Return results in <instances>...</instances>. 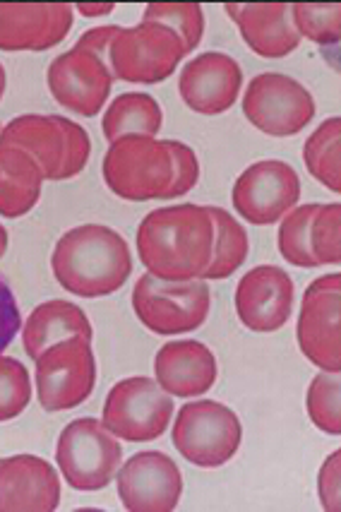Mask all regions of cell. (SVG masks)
Listing matches in <instances>:
<instances>
[{
	"label": "cell",
	"mask_w": 341,
	"mask_h": 512,
	"mask_svg": "<svg viewBox=\"0 0 341 512\" xmlns=\"http://www.w3.org/2000/svg\"><path fill=\"white\" fill-rule=\"evenodd\" d=\"M101 174L111 193L121 200H178L197 186L200 162L185 142L125 135L111 142Z\"/></svg>",
	"instance_id": "obj_1"
},
{
	"label": "cell",
	"mask_w": 341,
	"mask_h": 512,
	"mask_svg": "<svg viewBox=\"0 0 341 512\" xmlns=\"http://www.w3.org/2000/svg\"><path fill=\"white\" fill-rule=\"evenodd\" d=\"M214 219L205 205L181 202L149 212L137 229V255L164 282L202 279L214 258Z\"/></svg>",
	"instance_id": "obj_2"
},
{
	"label": "cell",
	"mask_w": 341,
	"mask_h": 512,
	"mask_svg": "<svg viewBox=\"0 0 341 512\" xmlns=\"http://www.w3.org/2000/svg\"><path fill=\"white\" fill-rule=\"evenodd\" d=\"M56 282L82 299H104L123 289L133 275L128 241L104 224H82L65 231L51 255Z\"/></svg>",
	"instance_id": "obj_3"
},
{
	"label": "cell",
	"mask_w": 341,
	"mask_h": 512,
	"mask_svg": "<svg viewBox=\"0 0 341 512\" xmlns=\"http://www.w3.org/2000/svg\"><path fill=\"white\" fill-rule=\"evenodd\" d=\"M0 145L25 150L39 164L44 181H68L85 171L92 140L80 123L65 116L25 113L0 130Z\"/></svg>",
	"instance_id": "obj_4"
},
{
	"label": "cell",
	"mask_w": 341,
	"mask_h": 512,
	"mask_svg": "<svg viewBox=\"0 0 341 512\" xmlns=\"http://www.w3.org/2000/svg\"><path fill=\"white\" fill-rule=\"evenodd\" d=\"M133 311L154 335H188L205 325L212 308V291L207 279L164 282L145 272L135 282Z\"/></svg>",
	"instance_id": "obj_5"
},
{
	"label": "cell",
	"mask_w": 341,
	"mask_h": 512,
	"mask_svg": "<svg viewBox=\"0 0 341 512\" xmlns=\"http://www.w3.org/2000/svg\"><path fill=\"white\" fill-rule=\"evenodd\" d=\"M173 448L200 469H219L236 457L243 440L238 414L214 400L188 402L178 409L171 431Z\"/></svg>",
	"instance_id": "obj_6"
},
{
	"label": "cell",
	"mask_w": 341,
	"mask_h": 512,
	"mask_svg": "<svg viewBox=\"0 0 341 512\" xmlns=\"http://www.w3.org/2000/svg\"><path fill=\"white\" fill-rule=\"evenodd\" d=\"M56 462L75 491H104L123 464V448L101 421H70L58 436Z\"/></svg>",
	"instance_id": "obj_7"
},
{
	"label": "cell",
	"mask_w": 341,
	"mask_h": 512,
	"mask_svg": "<svg viewBox=\"0 0 341 512\" xmlns=\"http://www.w3.org/2000/svg\"><path fill=\"white\" fill-rule=\"evenodd\" d=\"M185 46L176 32L157 22H140L121 27L109 49V70L113 80L130 85H159L169 80L181 65Z\"/></svg>",
	"instance_id": "obj_8"
},
{
	"label": "cell",
	"mask_w": 341,
	"mask_h": 512,
	"mask_svg": "<svg viewBox=\"0 0 341 512\" xmlns=\"http://www.w3.org/2000/svg\"><path fill=\"white\" fill-rule=\"evenodd\" d=\"M173 397L147 375H135L116 383L104 402V424L116 438L128 443H149L169 431Z\"/></svg>",
	"instance_id": "obj_9"
},
{
	"label": "cell",
	"mask_w": 341,
	"mask_h": 512,
	"mask_svg": "<svg viewBox=\"0 0 341 512\" xmlns=\"http://www.w3.org/2000/svg\"><path fill=\"white\" fill-rule=\"evenodd\" d=\"M37 395L44 412H68L97 388V356L92 342L70 337L53 344L37 361Z\"/></svg>",
	"instance_id": "obj_10"
},
{
	"label": "cell",
	"mask_w": 341,
	"mask_h": 512,
	"mask_svg": "<svg viewBox=\"0 0 341 512\" xmlns=\"http://www.w3.org/2000/svg\"><path fill=\"white\" fill-rule=\"evenodd\" d=\"M315 99L301 82L281 73H262L243 94V113L260 133L291 138L315 118Z\"/></svg>",
	"instance_id": "obj_11"
},
{
	"label": "cell",
	"mask_w": 341,
	"mask_h": 512,
	"mask_svg": "<svg viewBox=\"0 0 341 512\" xmlns=\"http://www.w3.org/2000/svg\"><path fill=\"white\" fill-rule=\"evenodd\" d=\"M341 275L317 277L305 289L296 339L301 354L320 371L341 373Z\"/></svg>",
	"instance_id": "obj_12"
},
{
	"label": "cell",
	"mask_w": 341,
	"mask_h": 512,
	"mask_svg": "<svg viewBox=\"0 0 341 512\" xmlns=\"http://www.w3.org/2000/svg\"><path fill=\"white\" fill-rule=\"evenodd\" d=\"M301 200V178L281 159L250 164L231 190L233 210L255 226L277 224Z\"/></svg>",
	"instance_id": "obj_13"
},
{
	"label": "cell",
	"mask_w": 341,
	"mask_h": 512,
	"mask_svg": "<svg viewBox=\"0 0 341 512\" xmlns=\"http://www.w3.org/2000/svg\"><path fill=\"white\" fill-rule=\"evenodd\" d=\"M46 82H49L51 97L63 109L92 118L104 109L109 99L113 75L106 58L75 44L70 51L53 58Z\"/></svg>",
	"instance_id": "obj_14"
},
{
	"label": "cell",
	"mask_w": 341,
	"mask_h": 512,
	"mask_svg": "<svg viewBox=\"0 0 341 512\" xmlns=\"http://www.w3.org/2000/svg\"><path fill=\"white\" fill-rule=\"evenodd\" d=\"M118 498L128 512H171L183 496V474L169 455L142 450L118 469Z\"/></svg>",
	"instance_id": "obj_15"
},
{
	"label": "cell",
	"mask_w": 341,
	"mask_h": 512,
	"mask_svg": "<svg viewBox=\"0 0 341 512\" xmlns=\"http://www.w3.org/2000/svg\"><path fill=\"white\" fill-rule=\"evenodd\" d=\"M296 287L286 270L277 265H257L241 277L236 287L238 320L257 335H272L289 323Z\"/></svg>",
	"instance_id": "obj_16"
},
{
	"label": "cell",
	"mask_w": 341,
	"mask_h": 512,
	"mask_svg": "<svg viewBox=\"0 0 341 512\" xmlns=\"http://www.w3.org/2000/svg\"><path fill=\"white\" fill-rule=\"evenodd\" d=\"M243 87V70L229 53L207 51L183 68L178 92L190 111L219 116L236 104Z\"/></svg>",
	"instance_id": "obj_17"
},
{
	"label": "cell",
	"mask_w": 341,
	"mask_h": 512,
	"mask_svg": "<svg viewBox=\"0 0 341 512\" xmlns=\"http://www.w3.org/2000/svg\"><path fill=\"white\" fill-rule=\"evenodd\" d=\"M73 17L65 3H0V51H49L68 37Z\"/></svg>",
	"instance_id": "obj_18"
},
{
	"label": "cell",
	"mask_w": 341,
	"mask_h": 512,
	"mask_svg": "<svg viewBox=\"0 0 341 512\" xmlns=\"http://www.w3.org/2000/svg\"><path fill=\"white\" fill-rule=\"evenodd\" d=\"M61 505V481L49 462L34 455L0 460V512H53Z\"/></svg>",
	"instance_id": "obj_19"
},
{
	"label": "cell",
	"mask_w": 341,
	"mask_h": 512,
	"mask_svg": "<svg viewBox=\"0 0 341 512\" xmlns=\"http://www.w3.org/2000/svg\"><path fill=\"white\" fill-rule=\"evenodd\" d=\"M217 356L197 339H173L154 356V380L171 397H200L214 388Z\"/></svg>",
	"instance_id": "obj_20"
},
{
	"label": "cell",
	"mask_w": 341,
	"mask_h": 512,
	"mask_svg": "<svg viewBox=\"0 0 341 512\" xmlns=\"http://www.w3.org/2000/svg\"><path fill=\"white\" fill-rule=\"evenodd\" d=\"M226 15L236 22L238 32L250 51L262 58H286L301 46V34L291 22V10L284 3H229Z\"/></svg>",
	"instance_id": "obj_21"
},
{
	"label": "cell",
	"mask_w": 341,
	"mask_h": 512,
	"mask_svg": "<svg viewBox=\"0 0 341 512\" xmlns=\"http://www.w3.org/2000/svg\"><path fill=\"white\" fill-rule=\"evenodd\" d=\"M70 337H82L92 342L94 330L85 311L77 303L65 299L41 303L22 327V344H25L29 359L34 361L53 344L65 342Z\"/></svg>",
	"instance_id": "obj_22"
},
{
	"label": "cell",
	"mask_w": 341,
	"mask_h": 512,
	"mask_svg": "<svg viewBox=\"0 0 341 512\" xmlns=\"http://www.w3.org/2000/svg\"><path fill=\"white\" fill-rule=\"evenodd\" d=\"M44 186L39 164L25 150L0 145V217L20 219L37 207Z\"/></svg>",
	"instance_id": "obj_23"
},
{
	"label": "cell",
	"mask_w": 341,
	"mask_h": 512,
	"mask_svg": "<svg viewBox=\"0 0 341 512\" xmlns=\"http://www.w3.org/2000/svg\"><path fill=\"white\" fill-rule=\"evenodd\" d=\"M164 123V111L159 101L145 92H128L116 97L101 121L104 138L116 142L125 135H152L157 138Z\"/></svg>",
	"instance_id": "obj_24"
},
{
	"label": "cell",
	"mask_w": 341,
	"mask_h": 512,
	"mask_svg": "<svg viewBox=\"0 0 341 512\" xmlns=\"http://www.w3.org/2000/svg\"><path fill=\"white\" fill-rule=\"evenodd\" d=\"M341 118H327L310 133L303 145V162L308 174L332 193L341 190Z\"/></svg>",
	"instance_id": "obj_25"
},
{
	"label": "cell",
	"mask_w": 341,
	"mask_h": 512,
	"mask_svg": "<svg viewBox=\"0 0 341 512\" xmlns=\"http://www.w3.org/2000/svg\"><path fill=\"white\" fill-rule=\"evenodd\" d=\"M214 219V229H217V238H214V258L209 270L202 279H226L245 263L250 253V238L248 231L238 219L231 217L224 207H207Z\"/></svg>",
	"instance_id": "obj_26"
},
{
	"label": "cell",
	"mask_w": 341,
	"mask_h": 512,
	"mask_svg": "<svg viewBox=\"0 0 341 512\" xmlns=\"http://www.w3.org/2000/svg\"><path fill=\"white\" fill-rule=\"evenodd\" d=\"M305 409L317 431L327 436L341 433V375L322 371L308 385Z\"/></svg>",
	"instance_id": "obj_27"
},
{
	"label": "cell",
	"mask_w": 341,
	"mask_h": 512,
	"mask_svg": "<svg viewBox=\"0 0 341 512\" xmlns=\"http://www.w3.org/2000/svg\"><path fill=\"white\" fill-rule=\"evenodd\" d=\"M142 22H157L176 32L185 53H193L205 37V13L197 3H152L142 13Z\"/></svg>",
	"instance_id": "obj_28"
},
{
	"label": "cell",
	"mask_w": 341,
	"mask_h": 512,
	"mask_svg": "<svg viewBox=\"0 0 341 512\" xmlns=\"http://www.w3.org/2000/svg\"><path fill=\"white\" fill-rule=\"evenodd\" d=\"M320 207V202H308V205L293 207V210L281 219L279 226V253L286 263L296 267H317V260L310 250V224Z\"/></svg>",
	"instance_id": "obj_29"
},
{
	"label": "cell",
	"mask_w": 341,
	"mask_h": 512,
	"mask_svg": "<svg viewBox=\"0 0 341 512\" xmlns=\"http://www.w3.org/2000/svg\"><path fill=\"white\" fill-rule=\"evenodd\" d=\"M291 22L301 39L320 46L339 44L341 37V5H289Z\"/></svg>",
	"instance_id": "obj_30"
},
{
	"label": "cell",
	"mask_w": 341,
	"mask_h": 512,
	"mask_svg": "<svg viewBox=\"0 0 341 512\" xmlns=\"http://www.w3.org/2000/svg\"><path fill=\"white\" fill-rule=\"evenodd\" d=\"M310 250L317 267L341 263V205L327 202L317 207L310 224Z\"/></svg>",
	"instance_id": "obj_31"
},
{
	"label": "cell",
	"mask_w": 341,
	"mask_h": 512,
	"mask_svg": "<svg viewBox=\"0 0 341 512\" xmlns=\"http://www.w3.org/2000/svg\"><path fill=\"white\" fill-rule=\"evenodd\" d=\"M32 402V380L25 363L0 354V424L17 419Z\"/></svg>",
	"instance_id": "obj_32"
},
{
	"label": "cell",
	"mask_w": 341,
	"mask_h": 512,
	"mask_svg": "<svg viewBox=\"0 0 341 512\" xmlns=\"http://www.w3.org/2000/svg\"><path fill=\"white\" fill-rule=\"evenodd\" d=\"M339 476H341V452L334 450L325 460V464H322L320 476H317V493H320L322 510L337 512L341 508Z\"/></svg>",
	"instance_id": "obj_33"
},
{
	"label": "cell",
	"mask_w": 341,
	"mask_h": 512,
	"mask_svg": "<svg viewBox=\"0 0 341 512\" xmlns=\"http://www.w3.org/2000/svg\"><path fill=\"white\" fill-rule=\"evenodd\" d=\"M22 315L17 306L13 289L10 284L0 277V354L13 344L15 335H20Z\"/></svg>",
	"instance_id": "obj_34"
},
{
	"label": "cell",
	"mask_w": 341,
	"mask_h": 512,
	"mask_svg": "<svg viewBox=\"0 0 341 512\" xmlns=\"http://www.w3.org/2000/svg\"><path fill=\"white\" fill-rule=\"evenodd\" d=\"M121 32V27L118 25H104V27H94L89 29L77 41V46H85V49L99 53L101 58H106V63H109V49L113 44V39H116V34Z\"/></svg>",
	"instance_id": "obj_35"
},
{
	"label": "cell",
	"mask_w": 341,
	"mask_h": 512,
	"mask_svg": "<svg viewBox=\"0 0 341 512\" xmlns=\"http://www.w3.org/2000/svg\"><path fill=\"white\" fill-rule=\"evenodd\" d=\"M73 8H77V13L85 15V17H101V15L113 13V8H116V5H113V3H101V5L80 3V5H73Z\"/></svg>",
	"instance_id": "obj_36"
},
{
	"label": "cell",
	"mask_w": 341,
	"mask_h": 512,
	"mask_svg": "<svg viewBox=\"0 0 341 512\" xmlns=\"http://www.w3.org/2000/svg\"><path fill=\"white\" fill-rule=\"evenodd\" d=\"M8 243H10V238H8V229H5V226L0 224V258H3L5 253H8Z\"/></svg>",
	"instance_id": "obj_37"
},
{
	"label": "cell",
	"mask_w": 341,
	"mask_h": 512,
	"mask_svg": "<svg viewBox=\"0 0 341 512\" xmlns=\"http://www.w3.org/2000/svg\"><path fill=\"white\" fill-rule=\"evenodd\" d=\"M5 85H8V75H5V68L0 65V99H3L5 94Z\"/></svg>",
	"instance_id": "obj_38"
},
{
	"label": "cell",
	"mask_w": 341,
	"mask_h": 512,
	"mask_svg": "<svg viewBox=\"0 0 341 512\" xmlns=\"http://www.w3.org/2000/svg\"><path fill=\"white\" fill-rule=\"evenodd\" d=\"M0 130H3V128H0Z\"/></svg>",
	"instance_id": "obj_39"
}]
</instances>
